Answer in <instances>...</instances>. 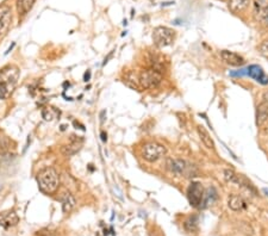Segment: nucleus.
<instances>
[{
	"instance_id": "a211bd4d",
	"label": "nucleus",
	"mask_w": 268,
	"mask_h": 236,
	"mask_svg": "<svg viewBox=\"0 0 268 236\" xmlns=\"http://www.w3.org/2000/svg\"><path fill=\"white\" fill-rule=\"evenodd\" d=\"M197 131H198L200 141H202L203 144H204L208 149H215V142H213V140L211 139V136H210L208 130L203 126H198L197 127Z\"/></svg>"
},
{
	"instance_id": "c85d7f7f",
	"label": "nucleus",
	"mask_w": 268,
	"mask_h": 236,
	"mask_svg": "<svg viewBox=\"0 0 268 236\" xmlns=\"http://www.w3.org/2000/svg\"><path fill=\"white\" fill-rule=\"evenodd\" d=\"M266 126H267V129H266V131H267V133H268V123L266 124Z\"/></svg>"
},
{
	"instance_id": "393cba45",
	"label": "nucleus",
	"mask_w": 268,
	"mask_h": 236,
	"mask_svg": "<svg viewBox=\"0 0 268 236\" xmlns=\"http://www.w3.org/2000/svg\"><path fill=\"white\" fill-rule=\"evenodd\" d=\"M42 116H43V118H44V120H46V121H52V120H53V114L50 113V112H49V110H47V109H44V110L42 111Z\"/></svg>"
},
{
	"instance_id": "4468645a",
	"label": "nucleus",
	"mask_w": 268,
	"mask_h": 236,
	"mask_svg": "<svg viewBox=\"0 0 268 236\" xmlns=\"http://www.w3.org/2000/svg\"><path fill=\"white\" fill-rule=\"evenodd\" d=\"M268 123V102L263 100L259 104L256 110V126L263 127Z\"/></svg>"
},
{
	"instance_id": "a878e982",
	"label": "nucleus",
	"mask_w": 268,
	"mask_h": 236,
	"mask_svg": "<svg viewBox=\"0 0 268 236\" xmlns=\"http://www.w3.org/2000/svg\"><path fill=\"white\" fill-rule=\"evenodd\" d=\"M90 79H91V70H87V72L84 74V82H90Z\"/></svg>"
},
{
	"instance_id": "1a4fd4ad",
	"label": "nucleus",
	"mask_w": 268,
	"mask_h": 236,
	"mask_svg": "<svg viewBox=\"0 0 268 236\" xmlns=\"http://www.w3.org/2000/svg\"><path fill=\"white\" fill-rule=\"evenodd\" d=\"M219 55L220 59L230 67H242L246 63L243 56H241L237 53L230 52V50H220Z\"/></svg>"
},
{
	"instance_id": "b1692460",
	"label": "nucleus",
	"mask_w": 268,
	"mask_h": 236,
	"mask_svg": "<svg viewBox=\"0 0 268 236\" xmlns=\"http://www.w3.org/2000/svg\"><path fill=\"white\" fill-rule=\"evenodd\" d=\"M259 54L264 59H268V40H264L259 46Z\"/></svg>"
},
{
	"instance_id": "6ab92c4d",
	"label": "nucleus",
	"mask_w": 268,
	"mask_h": 236,
	"mask_svg": "<svg viewBox=\"0 0 268 236\" xmlns=\"http://www.w3.org/2000/svg\"><path fill=\"white\" fill-rule=\"evenodd\" d=\"M250 0H229V10L234 13H241L249 8Z\"/></svg>"
},
{
	"instance_id": "412c9836",
	"label": "nucleus",
	"mask_w": 268,
	"mask_h": 236,
	"mask_svg": "<svg viewBox=\"0 0 268 236\" xmlns=\"http://www.w3.org/2000/svg\"><path fill=\"white\" fill-rule=\"evenodd\" d=\"M199 221H198V216H189L187 220L185 221L184 223V227H185V230L188 231V232H195L198 230V224Z\"/></svg>"
},
{
	"instance_id": "9d476101",
	"label": "nucleus",
	"mask_w": 268,
	"mask_h": 236,
	"mask_svg": "<svg viewBox=\"0 0 268 236\" xmlns=\"http://www.w3.org/2000/svg\"><path fill=\"white\" fill-rule=\"evenodd\" d=\"M254 13L261 24L268 26V0H255Z\"/></svg>"
},
{
	"instance_id": "bb28decb",
	"label": "nucleus",
	"mask_w": 268,
	"mask_h": 236,
	"mask_svg": "<svg viewBox=\"0 0 268 236\" xmlns=\"http://www.w3.org/2000/svg\"><path fill=\"white\" fill-rule=\"evenodd\" d=\"M100 137H101V141H103V142H106L107 141V134L105 133V131H101Z\"/></svg>"
},
{
	"instance_id": "6e6552de",
	"label": "nucleus",
	"mask_w": 268,
	"mask_h": 236,
	"mask_svg": "<svg viewBox=\"0 0 268 236\" xmlns=\"http://www.w3.org/2000/svg\"><path fill=\"white\" fill-rule=\"evenodd\" d=\"M12 11L9 5H0V37L4 36L11 25Z\"/></svg>"
},
{
	"instance_id": "7ed1b4c3",
	"label": "nucleus",
	"mask_w": 268,
	"mask_h": 236,
	"mask_svg": "<svg viewBox=\"0 0 268 236\" xmlns=\"http://www.w3.org/2000/svg\"><path fill=\"white\" fill-rule=\"evenodd\" d=\"M166 167H167V170L171 172V173L176 175H184L185 178H188V179L197 177L199 173L196 165L181 159H172V158H168V159L166 160Z\"/></svg>"
},
{
	"instance_id": "f03ea898",
	"label": "nucleus",
	"mask_w": 268,
	"mask_h": 236,
	"mask_svg": "<svg viewBox=\"0 0 268 236\" xmlns=\"http://www.w3.org/2000/svg\"><path fill=\"white\" fill-rule=\"evenodd\" d=\"M18 77L19 70L15 66H8L0 69V98L4 99L13 92Z\"/></svg>"
},
{
	"instance_id": "5701e85b",
	"label": "nucleus",
	"mask_w": 268,
	"mask_h": 236,
	"mask_svg": "<svg viewBox=\"0 0 268 236\" xmlns=\"http://www.w3.org/2000/svg\"><path fill=\"white\" fill-rule=\"evenodd\" d=\"M11 144H12V141L10 140L8 136L0 134V151H2V153H6V151L10 150Z\"/></svg>"
},
{
	"instance_id": "423d86ee",
	"label": "nucleus",
	"mask_w": 268,
	"mask_h": 236,
	"mask_svg": "<svg viewBox=\"0 0 268 236\" xmlns=\"http://www.w3.org/2000/svg\"><path fill=\"white\" fill-rule=\"evenodd\" d=\"M176 33L173 29L168 26H158L152 31V42L158 48H166L173 45L175 41Z\"/></svg>"
},
{
	"instance_id": "4be33fe9",
	"label": "nucleus",
	"mask_w": 268,
	"mask_h": 236,
	"mask_svg": "<svg viewBox=\"0 0 268 236\" xmlns=\"http://www.w3.org/2000/svg\"><path fill=\"white\" fill-rule=\"evenodd\" d=\"M223 174H224V179L228 181V183L239 185L241 174H237L236 172L233 170H224V173Z\"/></svg>"
},
{
	"instance_id": "cd10ccee",
	"label": "nucleus",
	"mask_w": 268,
	"mask_h": 236,
	"mask_svg": "<svg viewBox=\"0 0 268 236\" xmlns=\"http://www.w3.org/2000/svg\"><path fill=\"white\" fill-rule=\"evenodd\" d=\"M105 114H106V111H105V110L101 111V112H100V122H101V124H103L104 121H105Z\"/></svg>"
},
{
	"instance_id": "f257e3e1",
	"label": "nucleus",
	"mask_w": 268,
	"mask_h": 236,
	"mask_svg": "<svg viewBox=\"0 0 268 236\" xmlns=\"http://www.w3.org/2000/svg\"><path fill=\"white\" fill-rule=\"evenodd\" d=\"M37 185L44 194H54L60 185V178L53 167H46L37 173Z\"/></svg>"
},
{
	"instance_id": "ddd939ff",
	"label": "nucleus",
	"mask_w": 268,
	"mask_h": 236,
	"mask_svg": "<svg viewBox=\"0 0 268 236\" xmlns=\"http://www.w3.org/2000/svg\"><path fill=\"white\" fill-rule=\"evenodd\" d=\"M19 217L15 211H6L0 214V227L9 229L18 224Z\"/></svg>"
},
{
	"instance_id": "f8f14e48",
	"label": "nucleus",
	"mask_w": 268,
	"mask_h": 236,
	"mask_svg": "<svg viewBox=\"0 0 268 236\" xmlns=\"http://www.w3.org/2000/svg\"><path fill=\"white\" fill-rule=\"evenodd\" d=\"M246 73L247 75L252 77V79L255 80L261 85H268V76L264 74L263 69L261 68L260 66L257 65H252L246 68Z\"/></svg>"
},
{
	"instance_id": "39448f33",
	"label": "nucleus",
	"mask_w": 268,
	"mask_h": 236,
	"mask_svg": "<svg viewBox=\"0 0 268 236\" xmlns=\"http://www.w3.org/2000/svg\"><path fill=\"white\" fill-rule=\"evenodd\" d=\"M166 153H167V148H166L164 144L155 142V141L147 142L141 149L142 158H143L147 163L150 164H154L156 161L160 160L161 158L165 156Z\"/></svg>"
},
{
	"instance_id": "aec40b11",
	"label": "nucleus",
	"mask_w": 268,
	"mask_h": 236,
	"mask_svg": "<svg viewBox=\"0 0 268 236\" xmlns=\"http://www.w3.org/2000/svg\"><path fill=\"white\" fill-rule=\"evenodd\" d=\"M217 200V191L213 187H210L208 190L205 191V195H204V201H203L202 208L204 209L206 207H209L210 204H212L213 202Z\"/></svg>"
},
{
	"instance_id": "f3484780",
	"label": "nucleus",
	"mask_w": 268,
	"mask_h": 236,
	"mask_svg": "<svg viewBox=\"0 0 268 236\" xmlns=\"http://www.w3.org/2000/svg\"><path fill=\"white\" fill-rule=\"evenodd\" d=\"M36 0H16L17 11H18L19 17H24L31 11Z\"/></svg>"
},
{
	"instance_id": "20e7f679",
	"label": "nucleus",
	"mask_w": 268,
	"mask_h": 236,
	"mask_svg": "<svg viewBox=\"0 0 268 236\" xmlns=\"http://www.w3.org/2000/svg\"><path fill=\"white\" fill-rule=\"evenodd\" d=\"M164 80V74L155 68L143 69L138 74V84L144 90H154Z\"/></svg>"
},
{
	"instance_id": "9b49d317",
	"label": "nucleus",
	"mask_w": 268,
	"mask_h": 236,
	"mask_svg": "<svg viewBox=\"0 0 268 236\" xmlns=\"http://www.w3.org/2000/svg\"><path fill=\"white\" fill-rule=\"evenodd\" d=\"M83 142H84V139H81L80 136H78V139H70V142L68 144H64L61 148V153H62L64 156H73V155H75L79 153L81 150V148H83Z\"/></svg>"
},
{
	"instance_id": "0eeeda50",
	"label": "nucleus",
	"mask_w": 268,
	"mask_h": 236,
	"mask_svg": "<svg viewBox=\"0 0 268 236\" xmlns=\"http://www.w3.org/2000/svg\"><path fill=\"white\" fill-rule=\"evenodd\" d=\"M205 191L202 184L198 181H192L187 188V200L193 208H202L204 201Z\"/></svg>"
},
{
	"instance_id": "dca6fc26",
	"label": "nucleus",
	"mask_w": 268,
	"mask_h": 236,
	"mask_svg": "<svg viewBox=\"0 0 268 236\" xmlns=\"http://www.w3.org/2000/svg\"><path fill=\"white\" fill-rule=\"evenodd\" d=\"M228 205L234 211H242L247 208L246 201L240 194H230L228 197Z\"/></svg>"
},
{
	"instance_id": "2eb2a0df",
	"label": "nucleus",
	"mask_w": 268,
	"mask_h": 236,
	"mask_svg": "<svg viewBox=\"0 0 268 236\" xmlns=\"http://www.w3.org/2000/svg\"><path fill=\"white\" fill-rule=\"evenodd\" d=\"M61 203H62V210L64 214H69L75 208L76 201L75 197L69 191H66L61 195Z\"/></svg>"
}]
</instances>
